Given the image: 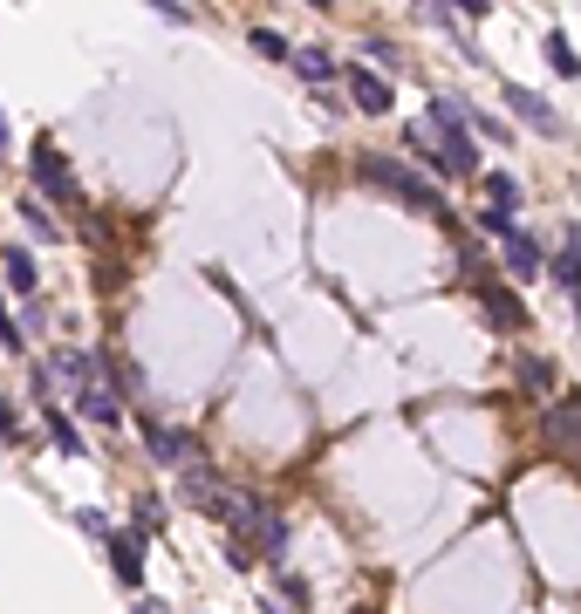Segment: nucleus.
Returning a JSON list of instances; mask_svg holds the SVG:
<instances>
[{
  "label": "nucleus",
  "mask_w": 581,
  "mask_h": 614,
  "mask_svg": "<svg viewBox=\"0 0 581 614\" xmlns=\"http://www.w3.org/2000/svg\"><path fill=\"white\" fill-rule=\"evenodd\" d=\"M479 232H486V239H499V246H507V239H513L520 226H513L507 212H492V205H486V212H479Z\"/></svg>",
  "instance_id": "obj_21"
},
{
  "label": "nucleus",
  "mask_w": 581,
  "mask_h": 614,
  "mask_svg": "<svg viewBox=\"0 0 581 614\" xmlns=\"http://www.w3.org/2000/svg\"><path fill=\"white\" fill-rule=\"evenodd\" d=\"M281 594H288L294 607H308V581H301V573H281Z\"/></svg>",
  "instance_id": "obj_25"
},
{
  "label": "nucleus",
  "mask_w": 581,
  "mask_h": 614,
  "mask_svg": "<svg viewBox=\"0 0 581 614\" xmlns=\"http://www.w3.org/2000/svg\"><path fill=\"white\" fill-rule=\"evenodd\" d=\"M34 185H42L55 205H83V185H75L69 178V164H62V150L42 137V144H34Z\"/></svg>",
  "instance_id": "obj_5"
},
{
  "label": "nucleus",
  "mask_w": 581,
  "mask_h": 614,
  "mask_svg": "<svg viewBox=\"0 0 581 614\" xmlns=\"http://www.w3.org/2000/svg\"><path fill=\"white\" fill-rule=\"evenodd\" d=\"M0 342H8V348H28V327L8 314V301H0Z\"/></svg>",
  "instance_id": "obj_22"
},
{
  "label": "nucleus",
  "mask_w": 581,
  "mask_h": 614,
  "mask_svg": "<svg viewBox=\"0 0 581 614\" xmlns=\"http://www.w3.org/2000/svg\"><path fill=\"white\" fill-rule=\"evenodd\" d=\"M349 96H356L363 116H391V103H397V90H391L376 69H349Z\"/></svg>",
  "instance_id": "obj_8"
},
{
  "label": "nucleus",
  "mask_w": 581,
  "mask_h": 614,
  "mask_svg": "<svg viewBox=\"0 0 581 614\" xmlns=\"http://www.w3.org/2000/svg\"><path fill=\"white\" fill-rule=\"evenodd\" d=\"M540 49H548V62H554V75H581V62H574V41H568L561 28H548V34H540Z\"/></svg>",
  "instance_id": "obj_15"
},
{
  "label": "nucleus",
  "mask_w": 581,
  "mask_h": 614,
  "mask_svg": "<svg viewBox=\"0 0 581 614\" xmlns=\"http://www.w3.org/2000/svg\"><path fill=\"white\" fill-rule=\"evenodd\" d=\"M548 273L561 280V294H568L574 314H581V226H568V239H561V253L548 260Z\"/></svg>",
  "instance_id": "obj_9"
},
{
  "label": "nucleus",
  "mask_w": 581,
  "mask_h": 614,
  "mask_svg": "<svg viewBox=\"0 0 581 614\" xmlns=\"http://www.w3.org/2000/svg\"><path fill=\"white\" fill-rule=\"evenodd\" d=\"M14 150V137H8V116H0V157H8Z\"/></svg>",
  "instance_id": "obj_28"
},
{
  "label": "nucleus",
  "mask_w": 581,
  "mask_h": 614,
  "mask_svg": "<svg viewBox=\"0 0 581 614\" xmlns=\"http://www.w3.org/2000/svg\"><path fill=\"white\" fill-rule=\"evenodd\" d=\"M110 566L124 587H137L144 581V532H110Z\"/></svg>",
  "instance_id": "obj_10"
},
{
  "label": "nucleus",
  "mask_w": 581,
  "mask_h": 614,
  "mask_svg": "<svg viewBox=\"0 0 581 614\" xmlns=\"http://www.w3.org/2000/svg\"><path fill=\"white\" fill-rule=\"evenodd\" d=\"M507 267H513L520 280H533L540 267H548V253H540V239H533V232H513V239H507Z\"/></svg>",
  "instance_id": "obj_12"
},
{
  "label": "nucleus",
  "mask_w": 581,
  "mask_h": 614,
  "mask_svg": "<svg viewBox=\"0 0 581 614\" xmlns=\"http://www.w3.org/2000/svg\"><path fill=\"white\" fill-rule=\"evenodd\" d=\"M75 409H83V417H96V424H116V417H124V409H116V396H110L103 383H90V389H75Z\"/></svg>",
  "instance_id": "obj_13"
},
{
  "label": "nucleus",
  "mask_w": 581,
  "mask_h": 614,
  "mask_svg": "<svg viewBox=\"0 0 581 614\" xmlns=\"http://www.w3.org/2000/svg\"><path fill=\"white\" fill-rule=\"evenodd\" d=\"M465 287L479 294V308L492 314V327H507V335H520V327H527V308H520V294H507V287H499L486 267H473V273H465Z\"/></svg>",
  "instance_id": "obj_3"
},
{
  "label": "nucleus",
  "mask_w": 581,
  "mask_h": 614,
  "mask_svg": "<svg viewBox=\"0 0 581 614\" xmlns=\"http://www.w3.org/2000/svg\"><path fill=\"white\" fill-rule=\"evenodd\" d=\"M137 525H144V532L165 525V506H158V499H137Z\"/></svg>",
  "instance_id": "obj_24"
},
{
  "label": "nucleus",
  "mask_w": 581,
  "mask_h": 614,
  "mask_svg": "<svg viewBox=\"0 0 581 614\" xmlns=\"http://www.w3.org/2000/svg\"><path fill=\"white\" fill-rule=\"evenodd\" d=\"M75 525H83V532H96V540H110V519H103L96 506H83V512H75Z\"/></svg>",
  "instance_id": "obj_23"
},
{
  "label": "nucleus",
  "mask_w": 581,
  "mask_h": 614,
  "mask_svg": "<svg viewBox=\"0 0 581 614\" xmlns=\"http://www.w3.org/2000/svg\"><path fill=\"white\" fill-rule=\"evenodd\" d=\"M0 437H21V417H14V403L0 396Z\"/></svg>",
  "instance_id": "obj_26"
},
{
  "label": "nucleus",
  "mask_w": 581,
  "mask_h": 614,
  "mask_svg": "<svg viewBox=\"0 0 581 614\" xmlns=\"http://www.w3.org/2000/svg\"><path fill=\"white\" fill-rule=\"evenodd\" d=\"M253 49H260V55H274V62H281V55L294 62V49H288V34H281V28H253Z\"/></svg>",
  "instance_id": "obj_20"
},
{
  "label": "nucleus",
  "mask_w": 581,
  "mask_h": 614,
  "mask_svg": "<svg viewBox=\"0 0 581 614\" xmlns=\"http://www.w3.org/2000/svg\"><path fill=\"white\" fill-rule=\"evenodd\" d=\"M507 110H513V116H527L540 137H568V123L554 116V103H548V96H533L527 82H507Z\"/></svg>",
  "instance_id": "obj_7"
},
{
  "label": "nucleus",
  "mask_w": 581,
  "mask_h": 614,
  "mask_svg": "<svg viewBox=\"0 0 581 614\" xmlns=\"http://www.w3.org/2000/svg\"><path fill=\"white\" fill-rule=\"evenodd\" d=\"M363 178H370L376 191H391V198L417 205V212H432L438 226H458V219H452V205H445V191H438L432 178H417L411 164H397V157H363Z\"/></svg>",
  "instance_id": "obj_2"
},
{
  "label": "nucleus",
  "mask_w": 581,
  "mask_h": 614,
  "mask_svg": "<svg viewBox=\"0 0 581 614\" xmlns=\"http://www.w3.org/2000/svg\"><path fill=\"white\" fill-rule=\"evenodd\" d=\"M131 614H165V601H137V607H131Z\"/></svg>",
  "instance_id": "obj_27"
},
{
  "label": "nucleus",
  "mask_w": 581,
  "mask_h": 614,
  "mask_svg": "<svg viewBox=\"0 0 581 614\" xmlns=\"http://www.w3.org/2000/svg\"><path fill=\"white\" fill-rule=\"evenodd\" d=\"M0 273H8L14 294H42V273H34V253H28V246H0Z\"/></svg>",
  "instance_id": "obj_11"
},
{
  "label": "nucleus",
  "mask_w": 581,
  "mask_h": 614,
  "mask_svg": "<svg viewBox=\"0 0 581 614\" xmlns=\"http://www.w3.org/2000/svg\"><path fill=\"white\" fill-rule=\"evenodd\" d=\"M144 450H151V458H158V465H199V437H185V430H165V424H151L144 417Z\"/></svg>",
  "instance_id": "obj_6"
},
{
  "label": "nucleus",
  "mask_w": 581,
  "mask_h": 614,
  "mask_svg": "<svg viewBox=\"0 0 581 614\" xmlns=\"http://www.w3.org/2000/svg\"><path fill=\"white\" fill-rule=\"evenodd\" d=\"M21 226H28V232H42V239H55V232H62V226L42 212V198H21Z\"/></svg>",
  "instance_id": "obj_19"
},
{
  "label": "nucleus",
  "mask_w": 581,
  "mask_h": 614,
  "mask_svg": "<svg viewBox=\"0 0 581 614\" xmlns=\"http://www.w3.org/2000/svg\"><path fill=\"white\" fill-rule=\"evenodd\" d=\"M42 424H49V437H55V450H69V458H83V450H90V444H83V430H75V424L62 417V409H42Z\"/></svg>",
  "instance_id": "obj_14"
},
{
  "label": "nucleus",
  "mask_w": 581,
  "mask_h": 614,
  "mask_svg": "<svg viewBox=\"0 0 581 614\" xmlns=\"http://www.w3.org/2000/svg\"><path fill=\"white\" fill-rule=\"evenodd\" d=\"M520 383H527V396H554V362L527 355V362H520Z\"/></svg>",
  "instance_id": "obj_17"
},
{
  "label": "nucleus",
  "mask_w": 581,
  "mask_h": 614,
  "mask_svg": "<svg viewBox=\"0 0 581 614\" xmlns=\"http://www.w3.org/2000/svg\"><path fill=\"white\" fill-rule=\"evenodd\" d=\"M335 69H342V62L322 55V49H294V75H301V82H329Z\"/></svg>",
  "instance_id": "obj_16"
},
{
  "label": "nucleus",
  "mask_w": 581,
  "mask_h": 614,
  "mask_svg": "<svg viewBox=\"0 0 581 614\" xmlns=\"http://www.w3.org/2000/svg\"><path fill=\"white\" fill-rule=\"evenodd\" d=\"M486 198H492V212H507L513 219V205H520V185L507 171H486Z\"/></svg>",
  "instance_id": "obj_18"
},
{
  "label": "nucleus",
  "mask_w": 581,
  "mask_h": 614,
  "mask_svg": "<svg viewBox=\"0 0 581 614\" xmlns=\"http://www.w3.org/2000/svg\"><path fill=\"white\" fill-rule=\"evenodd\" d=\"M473 103H458V96H432V123H411V150L424 164H438L445 178H486L479 171V150H473Z\"/></svg>",
  "instance_id": "obj_1"
},
{
  "label": "nucleus",
  "mask_w": 581,
  "mask_h": 614,
  "mask_svg": "<svg viewBox=\"0 0 581 614\" xmlns=\"http://www.w3.org/2000/svg\"><path fill=\"white\" fill-rule=\"evenodd\" d=\"M540 444L548 450H581V396H554L540 409Z\"/></svg>",
  "instance_id": "obj_4"
}]
</instances>
